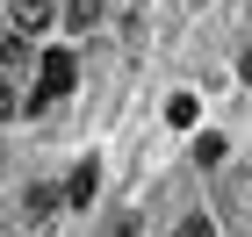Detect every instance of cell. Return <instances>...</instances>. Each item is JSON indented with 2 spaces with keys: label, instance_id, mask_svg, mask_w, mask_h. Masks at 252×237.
I'll use <instances>...</instances> for the list:
<instances>
[{
  "label": "cell",
  "instance_id": "6da1fadb",
  "mask_svg": "<svg viewBox=\"0 0 252 237\" xmlns=\"http://www.w3.org/2000/svg\"><path fill=\"white\" fill-rule=\"evenodd\" d=\"M72 72H79V65H72V51H51V58H43L36 94L22 101V108H51V101H65V94H72Z\"/></svg>",
  "mask_w": 252,
  "mask_h": 237
},
{
  "label": "cell",
  "instance_id": "7a4b0ae2",
  "mask_svg": "<svg viewBox=\"0 0 252 237\" xmlns=\"http://www.w3.org/2000/svg\"><path fill=\"white\" fill-rule=\"evenodd\" d=\"M51 15H58V0H7V22H15V36H22V43L36 36Z\"/></svg>",
  "mask_w": 252,
  "mask_h": 237
},
{
  "label": "cell",
  "instance_id": "3957f363",
  "mask_svg": "<svg viewBox=\"0 0 252 237\" xmlns=\"http://www.w3.org/2000/svg\"><path fill=\"white\" fill-rule=\"evenodd\" d=\"M223 201H231V216H238V223L252 230V165H245V173H231V187H223Z\"/></svg>",
  "mask_w": 252,
  "mask_h": 237
},
{
  "label": "cell",
  "instance_id": "277c9868",
  "mask_svg": "<svg viewBox=\"0 0 252 237\" xmlns=\"http://www.w3.org/2000/svg\"><path fill=\"white\" fill-rule=\"evenodd\" d=\"M101 15H108V0H65V22H72L79 36H87V29H94Z\"/></svg>",
  "mask_w": 252,
  "mask_h": 237
},
{
  "label": "cell",
  "instance_id": "5b68a950",
  "mask_svg": "<svg viewBox=\"0 0 252 237\" xmlns=\"http://www.w3.org/2000/svg\"><path fill=\"white\" fill-rule=\"evenodd\" d=\"M94 187H101V173H94V165H79L72 187H65V201H79V209H87V201H94Z\"/></svg>",
  "mask_w": 252,
  "mask_h": 237
},
{
  "label": "cell",
  "instance_id": "8992f818",
  "mask_svg": "<svg viewBox=\"0 0 252 237\" xmlns=\"http://www.w3.org/2000/svg\"><path fill=\"white\" fill-rule=\"evenodd\" d=\"M58 201H65L58 187H29V216H36V223H43V216H58Z\"/></svg>",
  "mask_w": 252,
  "mask_h": 237
},
{
  "label": "cell",
  "instance_id": "52a82bcc",
  "mask_svg": "<svg viewBox=\"0 0 252 237\" xmlns=\"http://www.w3.org/2000/svg\"><path fill=\"white\" fill-rule=\"evenodd\" d=\"M15 65H29V43L7 36V43H0V72H15Z\"/></svg>",
  "mask_w": 252,
  "mask_h": 237
},
{
  "label": "cell",
  "instance_id": "ba28073f",
  "mask_svg": "<svg viewBox=\"0 0 252 237\" xmlns=\"http://www.w3.org/2000/svg\"><path fill=\"white\" fill-rule=\"evenodd\" d=\"M166 122H180V130H188V122H194V94H173V101H166Z\"/></svg>",
  "mask_w": 252,
  "mask_h": 237
},
{
  "label": "cell",
  "instance_id": "9c48e42d",
  "mask_svg": "<svg viewBox=\"0 0 252 237\" xmlns=\"http://www.w3.org/2000/svg\"><path fill=\"white\" fill-rule=\"evenodd\" d=\"M173 237H216V223H209V216H188V223H180Z\"/></svg>",
  "mask_w": 252,
  "mask_h": 237
},
{
  "label": "cell",
  "instance_id": "30bf717a",
  "mask_svg": "<svg viewBox=\"0 0 252 237\" xmlns=\"http://www.w3.org/2000/svg\"><path fill=\"white\" fill-rule=\"evenodd\" d=\"M15 108H22V94H15V86H7V72H0V122L15 115Z\"/></svg>",
  "mask_w": 252,
  "mask_h": 237
},
{
  "label": "cell",
  "instance_id": "8fae6325",
  "mask_svg": "<svg viewBox=\"0 0 252 237\" xmlns=\"http://www.w3.org/2000/svg\"><path fill=\"white\" fill-rule=\"evenodd\" d=\"M245 79H252V51H245Z\"/></svg>",
  "mask_w": 252,
  "mask_h": 237
}]
</instances>
